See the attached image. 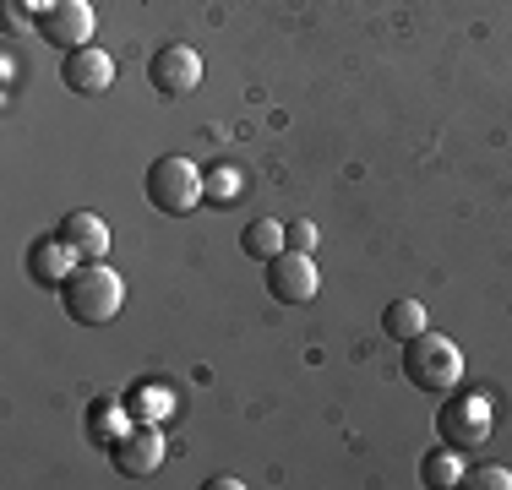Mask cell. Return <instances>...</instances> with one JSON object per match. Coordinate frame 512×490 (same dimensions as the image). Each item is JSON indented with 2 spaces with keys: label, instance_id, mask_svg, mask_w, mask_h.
<instances>
[{
  "label": "cell",
  "instance_id": "10",
  "mask_svg": "<svg viewBox=\"0 0 512 490\" xmlns=\"http://www.w3.org/2000/svg\"><path fill=\"white\" fill-rule=\"evenodd\" d=\"M77 262H82V256L71 251L60 235L28 245V278H33V284H44V289H60L71 273H77Z\"/></svg>",
  "mask_w": 512,
  "mask_h": 490
},
{
  "label": "cell",
  "instance_id": "15",
  "mask_svg": "<svg viewBox=\"0 0 512 490\" xmlns=\"http://www.w3.org/2000/svg\"><path fill=\"white\" fill-rule=\"evenodd\" d=\"M169 409H175V398H169L164 382H142L137 398H131V420H137V425H164Z\"/></svg>",
  "mask_w": 512,
  "mask_h": 490
},
{
  "label": "cell",
  "instance_id": "1",
  "mask_svg": "<svg viewBox=\"0 0 512 490\" xmlns=\"http://www.w3.org/2000/svg\"><path fill=\"white\" fill-rule=\"evenodd\" d=\"M60 300H66L71 322L104 327V322H115L120 305H126V278H120L109 262H82L77 273L60 284Z\"/></svg>",
  "mask_w": 512,
  "mask_h": 490
},
{
  "label": "cell",
  "instance_id": "13",
  "mask_svg": "<svg viewBox=\"0 0 512 490\" xmlns=\"http://www.w3.org/2000/svg\"><path fill=\"white\" fill-rule=\"evenodd\" d=\"M425 327H431V322H425V305L420 300H393V305H387V316H382V333L398 338V343L420 338Z\"/></svg>",
  "mask_w": 512,
  "mask_h": 490
},
{
  "label": "cell",
  "instance_id": "7",
  "mask_svg": "<svg viewBox=\"0 0 512 490\" xmlns=\"http://www.w3.org/2000/svg\"><path fill=\"white\" fill-rule=\"evenodd\" d=\"M93 28H99V17H93L88 0H55V6L39 17V39L66 49V55L82 49V44H93Z\"/></svg>",
  "mask_w": 512,
  "mask_h": 490
},
{
  "label": "cell",
  "instance_id": "8",
  "mask_svg": "<svg viewBox=\"0 0 512 490\" xmlns=\"http://www.w3.org/2000/svg\"><path fill=\"white\" fill-rule=\"evenodd\" d=\"M109 452H115V469L126 474V480H148V474L164 469L169 447H164V431H158V425H131Z\"/></svg>",
  "mask_w": 512,
  "mask_h": 490
},
{
  "label": "cell",
  "instance_id": "4",
  "mask_svg": "<svg viewBox=\"0 0 512 490\" xmlns=\"http://www.w3.org/2000/svg\"><path fill=\"white\" fill-rule=\"evenodd\" d=\"M202 196H207V175L191 164V158L169 153L148 169V202L158 207V213H191Z\"/></svg>",
  "mask_w": 512,
  "mask_h": 490
},
{
  "label": "cell",
  "instance_id": "6",
  "mask_svg": "<svg viewBox=\"0 0 512 490\" xmlns=\"http://www.w3.org/2000/svg\"><path fill=\"white\" fill-rule=\"evenodd\" d=\"M148 82L164 98H191V93L202 88V55L191 44H164L148 60Z\"/></svg>",
  "mask_w": 512,
  "mask_h": 490
},
{
  "label": "cell",
  "instance_id": "14",
  "mask_svg": "<svg viewBox=\"0 0 512 490\" xmlns=\"http://www.w3.org/2000/svg\"><path fill=\"white\" fill-rule=\"evenodd\" d=\"M463 458H458V447H442V452H425V463H420V480L431 485V490H453L463 485Z\"/></svg>",
  "mask_w": 512,
  "mask_h": 490
},
{
  "label": "cell",
  "instance_id": "16",
  "mask_svg": "<svg viewBox=\"0 0 512 490\" xmlns=\"http://www.w3.org/2000/svg\"><path fill=\"white\" fill-rule=\"evenodd\" d=\"M126 431H131V409H120V398H109L93 409V441H109V447H115Z\"/></svg>",
  "mask_w": 512,
  "mask_h": 490
},
{
  "label": "cell",
  "instance_id": "5",
  "mask_svg": "<svg viewBox=\"0 0 512 490\" xmlns=\"http://www.w3.org/2000/svg\"><path fill=\"white\" fill-rule=\"evenodd\" d=\"M316 289H322V273H316L311 251H278L267 262V294L278 305H311Z\"/></svg>",
  "mask_w": 512,
  "mask_h": 490
},
{
  "label": "cell",
  "instance_id": "20",
  "mask_svg": "<svg viewBox=\"0 0 512 490\" xmlns=\"http://www.w3.org/2000/svg\"><path fill=\"white\" fill-rule=\"evenodd\" d=\"M50 6H55V0H17V17H33V22H39Z\"/></svg>",
  "mask_w": 512,
  "mask_h": 490
},
{
  "label": "cell",
  "instance_id": "2",
  "mask_svg": "<svg viewBox=\"0 0 512 490\" xmlns=\"http://www.w3.org/2000/svg\"><path fill=\"white\" fill-rule=\"evenodd\" d=\"M404 376H409V387H420V392H453L463 382V349L447 333H431V327H425L420 338L404 343Z\"/></svg>",
  "mask_w": 512,
  "mask_h": 490
},
{
  "label": "cell",
  "instance_id": "18",
  "mask_svg": "<svg viewBox=\"0 0 512 490\" xmlns=\"http://www.w3.org/2000/svg\"><path fill=\"white\" fill-rule=\"evenodd\" d=\"M463 485H469V490H512V469H502V463H485V469L463 474Z\"/></svg>",
  "mask_w": 512,
  "mask_h": 490
},
{
  "label": "cell",
  "instance_id": "19",
  "mask_svg": "<svg viewBox=\"0 0 512 490\" xmlns=\"http://www.w3.org/2000/svg\"><path fill=\"white\" fill-rule=\"evenodd\" d=\"M284 235H289V251H316V224L311 218H295V224H284Z\"/></svg>",
  "mask_w": 512,
  "mask_h": 490
},
{
  "label": "cell",
  "instance_id": "17",
  "mask_svg": "<svg viewBox=\"0 0 512 490\" xmlns=\"http://www.w3.org/2000/svg\"><path fill=\"white\" fill-rule=\"evenodd\" d=\"M240 186H246V175H240L235 164H218V169H207V202H235Z\"/></svg>",
  "mask_w": 512,
  "mask_h": 490
},
{
  "label": "cell",
  "instance_id": "9",
  "mask_svg": "<svg viewBox=\"0 0 512 490\" xmlns=\"http://www.w3.org/2000/svg\"><path fill=\"white\" fill-rule=\"evenodd\" d=\"M60 82H66L71 93H82V98H99V93L115 88V60H109L104 49L82 44V49H71V55L60 60Z\"/></svg>",
  "mask_w": 512,
  "mask_h": 490
},
{
  "label": "cell",
  "instance_id": "3",
  "mask_svg": "<svg viewBox=\"0 0 512 490\" xmlns=\"http://www.w3.org/2000/svg\"><path fill=\"white\" fill-rule=\"evenodd\" d=\"M491 425H496V414H491V398H485V392H458L453 387L447 403L436 409V436H442V447H458V452L491 441Z\"/></svg>",
  "mask_w": 512,
  "mask_h": 490
},
{
  "label": "cell",
  "instance_id": "11",
  "mask_svg": "<svg viewBox=\"0 0 512 490\" xmlns=\"http://www.w3.org/2000/svg\"><path fill=\"white\" fill-rule=\"evenodd\" d=\"M60 240H66L82 262H104L109 256V224L99 213H66L60 218Z\"/></svg>",
  "mask_w": 512,
  "mask_h": 490
},
{
  "label": "cell",
  "instance_id": "12",
  "mask_svg": "<svg viewBox=\"0 0 512 490\" xmlns=\"http://www.w3.org/2000/svg\"><path fill=\"white\" fill-rule=\"evenodd\" d=\"M240 245H246V256H256V262H273L278 251H289V235L278 218H256V224H246Z\"/></svg>",
  "mask_w": 512,
  "mask_h": 490
}]
</instances>
